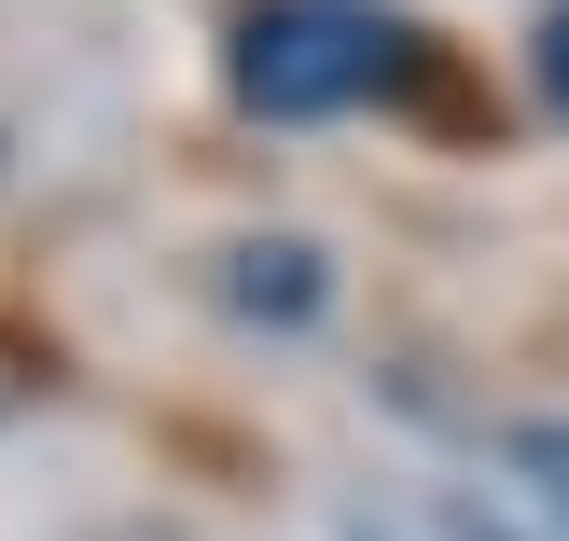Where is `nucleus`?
<instances>
[{
    "mask_svg": "<svg viewBox=\"0 0 569 541\" xmlns=\"http://www.w3.org/2000/svg\"><path fill=\"white\" fill-rule=\"evenodd\" d=\"M459 541H515V528H500V514H459Z\"/></svg>",
    "mask_w": 569,
    "mask_h": 541,
    "instance_id": "obj_5",
    "label": "nucleus"
},
{
    "mask_svg": "<svg viewBox=\"0 0 569 541\" xmlns=\"http://www.w3.org/2000/svg\"><path fill=\"white\" fill-rule=\"evenodd\" d=\"M222 305H237V320H278V333H306L333 305V264L306 237H237L222 250Z\"/></svg>",
    "mask_w": 569,
    "mask_h": 541,
    "instance_id": "obj_2",
    "label": "nucleus"
},
{
    "mask_svg": "<svg viewBox=\"0 0 569 541\" xmlns=\"http://www.w3.org/2000/svg\"><path fill=\"white\" fill-rule=\"evenodd\" d=\"M348 541H389V528H348Z\"/></svg>",
    "mask_w": 569,
    "mask_h": 541,
    "instance_id": "obj_6",
    "label": "nucleus"
},
{
    "mask_svg": "<svg viewBox=\"0 0 569 541\" xmlns=\"http://www.w3.org/2000/svg\"><path fill=\"white\" fill-rule=\"evenodd\" d=\"M515 472L542 487V514L569 528V431H515Z\"/></svg>",
    "mask_w": 569,
    "mask_h": 541,
    "instance_id": "obj_3",
    "label": "nucleus"
},
{
    "mask_svg": "<svg viewBox=\"0 0 569 541\" xmlns=\"http://www.w3.org/2000/svg\"><path fill=\"white\" fill-rule=\"evenodd\" d=\"M431 70L417 56V14L403 0H250L237 42H222V83L237 111L264 126H333V111H376Z\"/></svg>",
    "mask_w": 569,
    "mask_h": 541,
    "instance_id": "obj_1",
    "label": "nucleus"
},
{
    "mask_svg": "<svg viewBox=\"0 0 569 541\" xmlns=\"http://www.w3.org/2000/svg\"><path fill=\"white\" fill-rule=\"evenodd\" d=\"M528 83H542V111H556V126H569V0H556V14H542V42H528Z\"/></svg>",
    "mask_w": 569,
    "mask_h": 541,
    "instance_id": "obj_4",
    "label": "nucleus"
}]
</instances>
